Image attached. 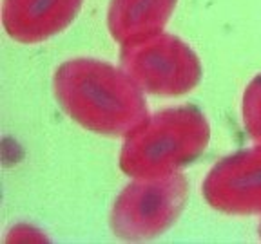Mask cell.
Listing matches in <instances>:
<instances>
[{"instance_id": "6da1fadb", "label": "cell", "mask_w": 261, "mask_h": 244, "mask_svg": "<svg viewBox=\"0 0 261 244\" xmlns=\"http://www.w3.org/2000/svg\"><path fill=\"white\" fill-rule=\"evenodd\" d=\"M55 98L73 121L102 136H127L149 118L145 94L122 67L73 58L53 76Z\"/></svg>"}, {"instance_id": "9c48e42d", "label": "cell", "mask_w": 261, "mask_h": 244, "mask_svg": "<svg viewBox=\"0 0 261 244\" xmlns=\"http://www.w3.org/2000/svg\"><path fill=\"white\" fill-rule=\"evenodd\" d=\"M259 239H261V224H259Z\"/></svg>"}, {"instance_id": "7a4b0ae2", "label": "cell", "mask_w": 261, "mask_h": 244, "mask_svg": "<svg viewBox=\"0 0 261 244\" xmlns=\"http://www.w3.org/2000/svg\"><path fill=\"white\" fill-rule=\"evenodd\" d=\"M211 125L198 107H169L149 114L125 136L120 168L130 177H154L178 172L205 152Z\"/></svg>"}, {"instance_id": "ba28073f", "label": "cell", "mask_w": 261, "mask_h": 244, "mask_svg": "<svg viewBox=\"0 0 261 244\" xmlns=\"http://www.w3.org/2000/svg\"><path fill=\"white\" fill-rule=\"evenodd\" d=\"M241 116L247 134L256 145H261V74L254 76L245 87L241 98Z\"/></svg>"}, {"instance_id": "3957f363", "label": "cell", "mask_w": 261, "mask_h": 244, "mask_svg": "<svg viewBox=\"0 0 261 244\" xmlns=\"http://www.w3.org/2000/svg\"><path fill=\"white\" fill-rule=\"evenodd\" d=\"M189 197V181L181 172L135 177L111 208V230L122 240H149L178 221Z\"/></svg>"}, {"instance_id": "277c9868", "label": "cell", "mask_w": 261, "mask_h": 244, "mask_svg": "<svg viewBox=\"0 0 261 244\" xmlns=\"http://www.w3.org/2000/svg\"><path fill=\"white\" fill-rule=\"evenodd\" d=\"M120 67L154 96H184L198 87L203 67L194 49L169 33H156L122 44Z\"/></svg>"}, {"instance_id": "8992f818", "label": "cell", "mask_w": 261, "mask_h": 244, "mask_svg": "<svg viewBox=\"0 0 261 244\" xmlns=\"http://www.w3.org/2000/svg\"><path fill=\"white\" fill-rule=\"evenodd\" d=\"M84 0H4L2 25L11 40L33 45L65 31Z\"/></svg>"}, {"instance_id": "52a82bcc", "label": "cell", "mask_w": 261, "mask_h": 244, "mask_svg": "<svg viewBox=\"0 0 261 244\" xmlns=\"http://www.w3.org/2000/svg\"><path fill=\"white\" fill-rule=\"evenodd\" d=\"M178 0H111L107 27L118 44L156 35L171 20Z\"/></svg>"}, {"instance_id": "5b68a950", "label": "cell", "mask_w": 261, "mask_h": 244, "mask_svg": "<svg viewBox=\"0 0 261 244\" xmlns=\"http://www.w3.org/2000/svg\"><path fill=\"white\" fill-rule=\"evenodd\" d=\"M208 206L228 216H261V145L218 161L203 181Z\"/></svg>"}]
</instances>
